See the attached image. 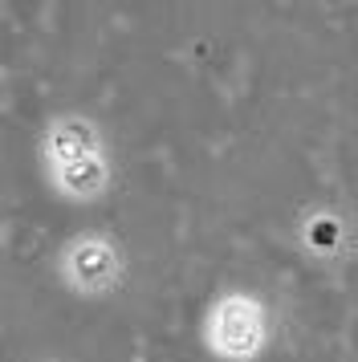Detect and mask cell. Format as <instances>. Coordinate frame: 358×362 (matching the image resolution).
<instances>
[{
    "label": "cell",
    "mask_w": 358,
    "mask_h": 362,
    "mask_svg": "<svg viewBox=\"0 0 358 362\" xmlns=\"http://www.w3.org/2000/svg\"><path fill=\"white\" fill-rule=\"evenodd\" d=\"M41 175L49 192L65 204H98L114 187V159L106 131L94 115L62 110L45 122L37 143Z\"/></svg>",
    "instance_id": "1"
},
{
    "label": "cell",
    "mask_w": 358,
    "mask_h": 362,
    "mask_svg": "<svg viewBox=\"0 0 358 362\" xmlns=\"http://www.w3.org/2000/svg\"><path fill=\"white\" fill-rule=\"evenodd\" d=\"M200 338L216 362H260L273 342V313L253 289H220L204 310Z\"/></svg>",
    "instance_id": "2"
},
{
    "label": "cell",
    "mask_w": 358,
    "mask_h": 362,
    "mask_svg": "<svg viewBox=\"0 0 358 362\" xmlns=\"http://www.w3.org/2000/svg\"><path fill=\"white\" fill-rule=\"evenodd\" d=\"M53 273L74 297L102 301V297H114L127 285V248L102 228L74 232L57 248Z\"/></svg>",
    "instance_id": "3"
},
{
    "label": "cell",
    "mask_w": 358,
    "mask_h": 362,
    "mask_svg": "<svg viewBox=\"0 0 358 362\" xmlns=\"http://www.w3.org/2000/svg\"><path fill=\"white\" fill-rule=\"evenodd\" d=\"M297 245L313 261H338L350 248V224L334 208H309L297 224Z\"/></svg>",
    "instance_id": "4"
}]
</instances>
